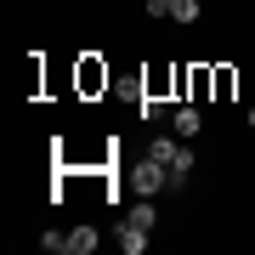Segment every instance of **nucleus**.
<instances>
[{
    "label": "nucleus",
    "mask_w": 255,
    "mask_h": 255,
    "mask_svg": "<svg viewBox=\"0 0 255 255\" xmlns=\"http://www.w3.org/2000/svg\"><path fill=\"white\" fill-rule=\"evenodd\" d=\"M176 6H182V0H147V17H170Z\"/></svg>",
    "instance_id": "f8f14e48"
},
{
    "label": "nucleus",
    "mask_w": 255,
    "mask_h": 255,
    "mask_svg": "<svg viewBox=\"0 0 255 255\" xmlns=\"http://www.w3.org/2000/svg\"><path fill=\"white\" fill-rule=\"evenodd\" d=\"M187 176H193V147H182V153L170 159V187H182Z\"/></svg>",
    "instance_id": "6e6552de"
},
{
    "label": "nucleus",
    "mask_w": 255,
    "mask_h": 255,
    "mask_svg": "<svg viewBox=\"0 0 255 255\" xmlns=\"http://www.w3.org/2000/svg\"><path fill=\"white\" fill-rule=\"evenodd\" d=\"M233 85H238V74L221 63V68H216V102H227V97H233Z\"/></svg>",
    "instance_id": "1a4fd4ad"
},
{
    "label": "nucleus",
    "mask_w": 255,
    "mask_h": 255,
    "mask_svg": "<svg viewBox=\"0 0 255 255\" xmlns=\"http://www.w3.org/2000/svg\"><path fill=\"white\" fill-rule=\"evenodd\" d=\"M170 17H176V23H199V0H182V6L170 11Z\"/></svg>",
    "instance_id": "9b49d317"
},
{
    "label": "nucleus",
    "mask_w": 255,
    "mask_h": 255,
    "mask_svg": "<svg viewBox=\"0 0 255 255\" xmlns=\"http://www.w3.org/2000/svg\"><path fill=\"white\" fill-rule=\"evenodd\" d=\"M125 182H130V193L153 199V193H164V187H170V164H159L153 153H147V159H136V164L125 170Z\"/></svg>",
    "instance_id": "f257e3e1"
},
{
    "label": "nucleus",
    "mask_w": 255,
    "mask_h": 255,
    "mask_svg": "<svg viewBox=\"0 0 255 255\" xmlns=\"http://www.w3.org/2000/svg\"><path fill=\"white\" fill-rule=\"evenodd\" d=\"M80 91H85V97H91V91H108V63L85 57V63H80Z\"/></svg>",
    "instance_id": "20e7f679"
},
{
    "label": "nucleus",
    "mask_w": 255,
    "mask_h": 255,
    "mask_svg": "<svg viewBox=\"0 0 255 255\" xmlns=\"http://www.w3.org/2000/svg\"><path fill=\"white\" fill-rule=\"evenodd\" d=\"M125 216H130V221H136V227H147V233H153V227H159V210H153V199H136V204H130V210H125Z\"/></svg>",
    "instance_id": "0eeeda50"
},
{
    "label": "nucleus",
    "mask_w": 255,
    "mask_h": 255,
    "mask_svg": "<svg viewBox=\"0 0 255 255\" xmlns=\"http://www.w3.org/2000/svg\"><path fill=\"white\" fill-rule=\"evenodd\" d=\"M114 238H119V250H125V255H142V250H147V227H136L130 216L114 227Z\"/></svg>",
    "instance_id": "7ed1b4c3"
},
{
    "label": "nucleus",
    "mask_w": 255,
    "mask_h": 255,
    "mask_svg": "<svg viewBox=\"0 0 255 255\" xmlns=\"http://www.w3.org/2000/svg\"><path fill=\"white\" fill-rule=\"evenodd\" d=\"M40 250L46 255H68V233H40Z\"/></svg>",
    "instance_id": "9d476101"
},
{
    "label": "nucleus",
    "mask_w": 255,
    "mask_h": 255,
    "mask_svg": "<svg viewBox=\"0 0 255 255\" xmlns=\"http://www.w3.org/2000/svg\"><path fill=\"white\" fill-rule=\"evenodd\" d=\"M147 153H153L159 164H170L176 153H182V136H176V130H170V136H153V142H147Z\"/></svg>",
    "instance_id": "423d86ee"
},
{
    "label": "nucleus",
    "mask_w": 255,
    "mask_h": 255,
    "mask_svg": "<svg viewBox=\"0 0 255 255\" xmlns=\"http://www.w3.org/2000/svg\"><path fill=\"white\" fill-rule=\"evenodd\" d=\"M97 244H102L97 227H74V233H68V255H91Z\"/></svg>",
    "instance_id": "39448f33"
},
{
    "label": "nucleus",
    "mask_w": 255,
    "mask_h": 255,
    "mask_svg": "<svg viewBox=\"0 0 255 255\" xmlns=\"http://www.w3.org/2000/svg\"><path fill=\"white\" fill-rule=\"evenodd\" d=\"M170 130H176L182 142H193V136H199V130H204V114H199V102H182V108L170 114Z\"/></svg>",
    "instance_id": "f03ea898"
},
{
    "label": "nucleus",
    "mask_w": 255,
    "mask_h": 255,
    "mask_svg": "<svg viewBox=\"0 0 255 255\" xmlns=\"http://www.w3.org/2000/svg\"><path fill=\"white\" fill-rule=\"evenodd\" d=\"M244 119H250V130H255V108H250V114H244Z\"/></svg>",
    "instance_id": "ddd939ff"
}]
</instances>
